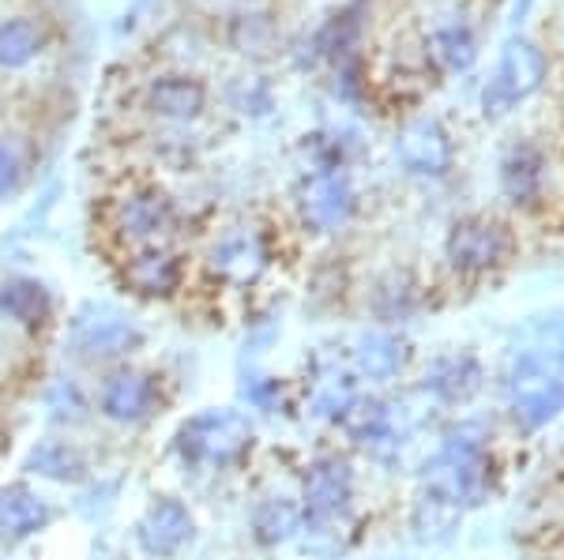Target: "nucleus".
Segmentation results:
<instances>
[{
  "label": "nucleus",
  "instance_id": "obj_2",
  "mask_svg": "<svg viewBox=\"0 0 564 560\" xmlns=\"http://www.w3.org/2000/svg\"><path fill=\"white\" fill-rule=\"evenodd\" d=\"M181 226H185V219H181L174 196L154 180L140 177L117 185L102 200V211H98V230H102L106 245L117 260L129 256V252L174 245L181 238Z\"/></svg>",
  "mask_w": 564,
  "mask_h": 560
},
{
  "label": "nucleus",
  "instance_id": "obj_9",
  "mask_svg": "<svg viewBox=\"0 0 564 560\" xmlns=\"http://www.w3.org/2000/svg\"><path fill=\"white\" fill-rule=\"evenodd\" d=\"M113 267L117 286L124 294L140 297V301H174L188 283V264L177 252V245L129 252V256L113 260Z\"/></svg>",
  "mask_w": 564,
  "mask_h": 560
},
{
  "label": "nucleus",
  "instance_id": "obj_3",
  "mask_svg": "<svg viewBox=\"0 0 564 560\" xmlns=\"http://www.w3.org/2000/svg\"><path fill=\"white\" fill-rule=\"evenodd\" d=\"M257 429L241 410H199L177 429V451L188 466L226 471L252 451Z\"/></svg>",
  "mask_w": 564,
  "mask_h": 560
},
{
  "label": "nucleus",
  "instance_id": "obj_7",
  "mask_svg": "<svg viewBox=\"0 0 564 560\" xmlns=\"http://www.w3.org/2000/svg\"><path fill=\"white\" fill-rule=\"evenodd\" d=\"M354 496H358V474L350 459L339 451L316 455L302 482V512L313 523H350Z\"/></svg>",
  "mask_w": 564,
  "mask_h": 560
},
{
  "label": "nucleus",
  "instance_id": "obj_23",
  "mask_svg": "<svg viewBox=\"0 0 564 560\" xmlns=\"http://www.w3.org/2000/svg\"><path fill=\"white\" fill-rule=\"evenodd\" d=\"M0 312L26 331H39L53 320V294L31 275H15L0 283Z\"/></svg>",
  "mask_w": 564,
  "mask_h": 560
},
{
  "label": "nucleus",
  "instance_id": "obj_17",
  "mask_svg": "<svg viewBox=\"0 0 564 560\" xmlns=\"http://www.w3.org/2000/svg\"><path fill=\"white\" fill-rule=\"evenodd\" d=\"M414 347L395 328H369L350 342V373L366 384H395L411 369Z\"/></svg>",
  "mask_w": 564,
  "mask_h": 560
},
{
  "label": "nucleus",
  "instance_id": "obj_19",
  "mask_svg": "<svg viewBox=\"0 0 564 560\" xmlns=\"http://www.w3.org/2000/svg\"><path fill=\"white\" fill-rule=\"evenodd\" d=\"M395 155L406 174L414 177H448L452 162H456V147H452V135L436 117H414L395 135Z\"/></svg>",
  "mask_w": 564,
  "mask_h": 560
},
{
  "label": "nucleus",
  "instance_id": "obj_30",
  "mask_svg": "<svg viewBox=\"0 0 564 560\" xmlns=\"http://www.w3.org/2000/svg\"><path fill=\"white\" fill-rule=\"evenodd\" d=\"M45 406H50V418L57 421V426H84L90 418V403L76 381L53 384L50 392H45Z\"/></svg>",
  "mask_w": 564,
  "mask_h": 560
},
{
  "label": "nucleus",
  "instance_id": "obj_18",
  "mask_svg": "<svg viewBox=\"0 0 564 560\" xmlns=\"http://www.w3.org/2000/svg\"><path fill=\"white\" fill-rule=\"evenodd\" d=\"M193 535H196L193 508L185 501H177V496H154L140 523H135V541L154 560L177 557L193 541Z\"/></svg>",
  "mask_w": 564,
  "mask_h": 560
},
{
  "label": "nucleus",
  "instance_id": "obj_13",
  "mask_svg": "<svg viewBox=\"0 0 564 560\" xmlns=\"http://www.w3.org/2000/svg\"><path fill=\"white\" fill-rule=\"evenodd\" d=\"M417 392L436 406L463 410L486 392V365L475 350H448L425 361L422 376H417Z\"/></svg>",
  "mask_w": 564,
  "mask_h": 560
},
{
  "label": "nucleus",
  "instance_id": "obj_22",
  "mask_svg": "<svg viewBox=\"0 0 564 560\" xmlns=\"http://www.w3.org/2000/svg\"><path fill=\"white\" fill-rule=\"evenodd\" d=\"M57 519L53 504L31 485H4L0 490V541H23L42 535Z\"/></svg>",
  "mask_w": 564,
  "mask_h": 560
},
{
  "label": "nucleus",
  "instance_id": "obj_5",
  "mask_svg": "<svg viewBox=\"0 0 564 560\" xmlns=\"http://www.w3.org/2000/svg\"><path fill=\"white\" fill-rule=\"evenodd\" d=\"M512 256V230H508L500 219H489V215H470V219H459L444 238V264L456 278H489L497 275L500 267Z\"/></svg>",
  "mask_w": 564,
  "mask_h": 560
},
{
  "label": "nucleus",
  "instance_id": "obj_16",
  "mask_svg": "<svg viewBox=\"0 0 564 560\" xmlns=\"http://www.w3.org/2000/svg\"><path fill=\"white\" fill-rule=\"evenodd\" d=\"M140 110L162 124L199 121L207 113V87L188 72H154L140 87Z\"/></svg>",
  "mask_w": 564,
  "mask_h": 560
},
{
  "label": "nucleus",
  "instance_id": "obj_24",
  "mask_svg": "<svg viewBox=\"0 0 564 560\" xmlns=\"http://www.w3.org/2000/svg\"><path fill=\"white\" fill-rule=\"evenodd\" d=\"M23 471L26 474H39L45 482H57V485H79L87 477V455L68 440H39L23 459Z\"/></svg>",
  "mask_w": 564,
  "mask_h": 560
},
{
  "label": "nucleus",
  "instance_id": "obj_25",
  "mask_svg": "<svg viewBox=\"0 0 564 560\" xmlns=\"http://www.w3.org/2000/svg\"><path fill=\"white\" fill-rule=\"evenodd\" d=\"M302 523H305V512H302V501L294 496H263L252 512V535H257L260 546H286L302 535Z\"/></svg>",
  "mask_w": 564,
  "mask_h": 560
},
{
  "label": "nucleus",
  "instance_id": "obj_15",
  "mask_svg": "<svg viewBox=\"0 0 564 560\" xmlns=\"http://www.w3.org/2000/svg\"><path fill=\"white\" fill-rule=\"evenodd\" d=\"M159 406H162L159 376L143 373V369L121 365L98 387V410L113 426H143V421L154 418Z\"/></svg>",
  "mask_w": 564,
  "mask_h": 560
},
{
  "label": "nucleus",
  "instance_id": "obj_4",
  "mask_svg": "<svg viewBox=\"0 0 564 560\" xmlns=\"http://www.w3.org/2000/svg\"><path fill=\"white\" fill-rule=\"evenodd\" d=\"M271 264H275V245H271V233L257 222H238L223 230L204 256L207 275L223 286H234V290L257 286Z\"/></svg>",
  "mask_w": 564,
  "mask_h": 560
},
{
  "label": "nucleus",
  "instance_id": "obj_32",
  "mask_svg": "<svg viewBox=\"0 0 564 560\" xmlns=\"http://www.w3.org/2000/svg\"><path fill=\"white\" fill-rule=\"evenodd\" d=\"M23 174H26V169H23V155L8 140H0V204L12 200V196L20 193Z\"/></svg>",
  "mask_w": 564,
  "mask_h": 560
},
{
  "label": "nucleus",
  "instance_id": "obj_27",
  "mask_svg": "<svg viewBox=\"0 0 564 560\" xmlns=\"http://www.w3.org/2000/svg\"><path fill=\"white\" fill-rule=\"evenodd\" d=\"M358 395H361L358 376L343 373V369H332V373H324L321 381H316V392H313V399H308V414H313L316 421H327V426H339Z\"/></svg>",
  "mask_w": 564,
  "mask_h": 560
},
{
  "label": "nucleus",
  "instance_id": "obj_29",
  "mask_svg": "<svg viewBox=\"0 0 564 560\" xmlns=\"http://www.w3.org/2000/svg\"><path fill=\"white\" fill-rule=\"evenodd\" d=\"M430 57H433L441 68H448V72L470 68V65H475V57H478V39H475V31H470V26L463 23V20L441 23V26L433 31V39H430Z\"/></svg>",
  "mask_w": 564,
  "mask_h": 560
},
{
  "label": "nucleus",
  "instance_id": "obj_26",
  "mask_svg": "<svg viewBox=\"0 0 564 560\" xmlns=\"http://www.w3.org/2000/svg\"><path fill=\"white\" fill-rule=\"evenodd\" d=\"M459 523H463V512L452 508L448 501H441V496H433V493H422L411 508V530L422 546H444V541H452Z\"/></svg>",
  "mask_w": 564,
  "mask_h": 560
},
{
  "label": "nucleus",
  "instance_id": "obj_12",
  "mask_svg": "<svg viewBox=\"0 0 564 560\" xmlns=\"http://www.w3.org/2000/svg\"><path fill=\"white\" fill-rule=\"evenodd\" d=\"M505 418L516 432L534 437L564 418V376H500Z\"/></svg>",
  "mask_w": 564,
  "mask_h": 560
},
{
  "label": "nucleus",
  "instance_id": "obj_20",
  "mask_svg": "<svg viewBox=\"0 0 564 560\" xmlns=\"http://www.w3.org/2000/svg\"><path fill=\"white\" fill-rule=\"evenodd\" d=\"M500 193L520 211H534L550 196V158L539 143H516L500 158Z\"/></svg>",
  "mask_w": 564,
  "mask_h": 560
},
{
  "label": "nucleus",
  "instance_id": "obj_10",
  "mask_svg": "<svg viewBox=\"0 0 564 560\" xmlns=\"http://www.w3.org/2000/svg\"><path fill=\"white\" fill-rule=\"evenodd\" d=\"M564 376V309L531 316L505 350L500 376Z\"/></svg>",
  "mask_w": 564,
  "mask_h": 560
},
{
  "label": "nucleus",
  "instance_id": "obj_31",
  "mask_svg": "<svg viewBox=\"0 0 564 560\" xmlns=\"http://www.w3.org/2000/svg\"><path fill=\"white\" fill-rule=\"evenodd\" d=\"M282 381H275V376H245L241 384V399L249 406H257V410H268L275 414L282 406Z\"/></svg>",
  "mask_w": 564,
  "mask_h": 560
},
{
  "label": "nucleus",
  "instance_id": "obj_8",
  "mask_svg": "<svg viewBox=\"0 0 564 560\" xmlns=\"http://www.w3.org/2000/svg\"><path fill=\"white\" fill-rule=\"evenodd\" d=\"M294 207L308 233H339L358 215V188L347 169H321L297 185Z\"/></svg>",
  "mask_w": 564,
  "mask_h": 560
},
{
  "label": "nucleus",
  "instance_id": "obj_1",
  "mask_svg": "<svg viewBox=\"0 0 564 560\" xmlns=\"http://www.w3.org/2000/svg\"><path fill=\"white\" fill-rule=\"evenodd\" d=\"M422 493H433L459 508L463 516L486 508L500 493V463L494 451V421L481 414L452 421L441 432V444L417 471Z\"/></svg>",
  "mask_w": 564,
  "mask_h": 560
},
{
  "label": "nucleus",
  "instance_id": "obj_21",
  "mask_svg": "<svg viewBox=\"0 0 564 560\" xmlns=\"http://www.w3.org/2000/svg\"><path fill=\"white\" fill-rule=\"evenodd\" d=\"M425 305L422 283L406 267H391L372 283L369 290V309L377 316L380 328H403L411 323Z\"/></svg>",
  "mask_w": 564,
  "mask_h": 560
},
{
  "label": "nucleus",
  "instance_id": "obj_14",
  "mask_svg": "<svg viewBox=\"0 0 564 560\" xmlns=\"http://www.w3.org/2000/svg\"><path fill=\"white\" fill-rule=\"evenodd\" d=\"M339 426L354 440V444L366 451L369 459H377V463L391 466V463H399V459H403L406 432H403V426H399L395 406H391L388 399H380V395L361 392Z\"/></svg>",
  "mask_w": 564,
  "mask_h": 560
},
{
  "label": "nucleus",
  "instance_id": "obj_11",
  "mask_svg": "<svg viewBox=\"0 0 564 560\" xmlns=\"http://www.w3.org/2000/svg\"><path fill=\"white\" fill-rule=\"evenodd\" d=\"M140 347L143 331L106 305H87L72 320V354L79 361H121Z\"/></svg>",
  "mask_w": 564,
  "mask_h": 560
},
{
  "label": "nucleus",
  "instance_id": "obj_28",
  "mask_svg": "<svg viewBox=\"0 0 564 560\" xmlns=\"http://www.w3.org/2000/svg\"><path fill=\"white\" fill-rule=\"evenodd\" d=\"M42 50H45V31L31 15H15V20L0 23V68L8 72L26 68L31 61H39Z\"/></svg>",
  "mask_w": 564,
  "mask_h": 560
},
{
  "label": "nucleus",
  "instance_id": "obj_33",
  "mask_svg": "<svg viewBox=\"0 0 564 560\" xmlns=\"http://www.w3.org/2000/svg\"><path fill=\"white\" fill-rule=\"evenodd\" d=\"M561 474H564V451H561Z\"/></svg>",
  "mask_w": 564,
  "mask_h": 560
},
{
  "label": "nucleus",
  "instance_id": "obj_6",
  "mask_svg": "<svg viewBox=\"0 0 564 560\" xmlns=\"http://www.w3.org/2000/svg\"><path fill=\"white\" fill-rule=\"evenodd\" d=\"M545 72H550V61H545L542 45L523 39V34H512L500 50L494 79L481 87V113L489 121L508 117L523 98H531L545 84Z\"/></svg>",
  "mask_w": 564,
  "mask_h": 560
}]
</instances>
